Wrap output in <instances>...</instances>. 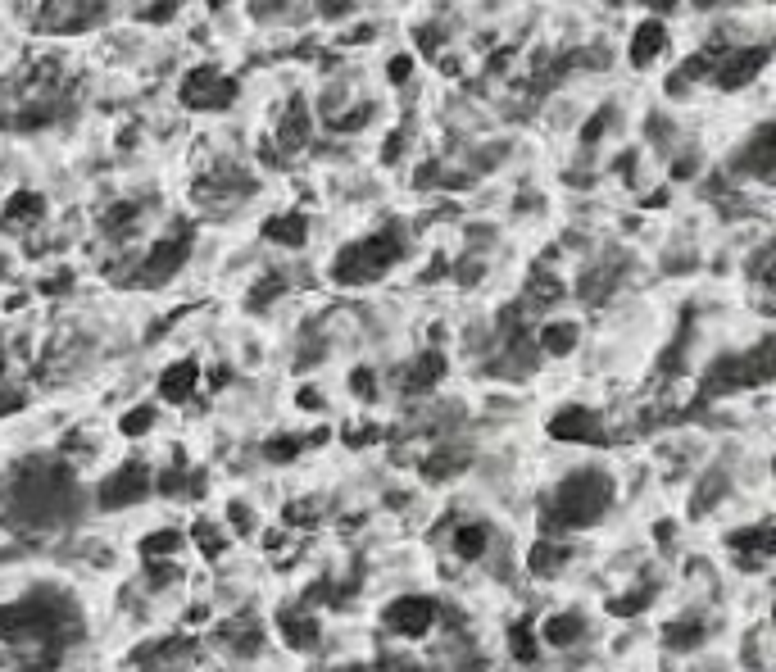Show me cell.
<instances>
[{
    "mask_svg": "<svg viewBox=\"0 0 776 672\" xmlns=\"http://www.w3.org/2000/svg\"><path fill=\"white\" fill-rule=\"evenodd\" d=\"M82 641V613L64 591L37 586L0 609V659L14 672H55L69 645Z\"/></svg>",
    "mask_w": 776,
    "mask_h": 672,
    "instance_id": "cell-1",
    "label": "cell"
},
{
    "mask_svg": "<svg viewBox=\"0 0 776 672\" xmlns=\"http://www.w3.org/2000/svg\"><path fill=\"white\" fill-rule=\"evenodd\" d=\"M82 514V491L73 473L55 459H28L5 486V518L23 532H55Z\"/></svg>",
    "mask_w": 776,
    "mask_h": 672,
    "instance_id": "cell-2",
    "label": "cell"
},
{
    "mask_svg": "<svg viewBox=\"0 0 776 672\" xmlns=\"http://www.w3.org/2000/svg\"><path fill=\"white\" fill-rule=\"evenodd\" d=\"M613 504V477L604 468H581V473L563 477L550 491L541 509V527L545 532H581L595 527Z\"/></svg>",
    "mask_w": 776,
    "mask_h": 672,
    "instance_id": "cell-3",
    "label": "cell"
},
{
    "mask_svg": "<svg viewBox=\"0 0 776 672\" xmlns=\"http://www.w3.org/2000/svg\"><path fill=\"white\" fill-rule=\"evenodd\" d=\"M404 255H409V241L395 228L373 232V237L354 241V246H345L341 255L332 259V282H341V287H368V282L391 273Z\"/></svg>",
    "mask_w": 776,
    "mask_h": 672,
    "instance_id": "cell-4",
    "label": "cell"
},
{
    "mask_svg": "<svg viewBox=\"0 0 776 672\" xmlns=\"http://www.w3.org/2000/svg\"><path fill=\"white\" fill-rule=\"evenodd\" d=\"M767 377H772V341H758L749 355L718 359L704 382V391L708 396H727V391H740V386H763Z\"/></svg>",
    "mask_w": 776,
    "mask_h": 672,
    "instance_id": "cell-5",
    "label": "cell"
},
{
    "mask_svg": "<svg viewBox=\"0 0 776 672\" xmlns=\"http://www.w3.org/2000/svg\"><path fill=\"white\" fill-rule=\"evenodd\" d=\"M191 246H196V237H191V228H177L173 237H159L155 246H150V255L141 259L137 268V287H159V282H168L173 273H182V264L191 259Z\"/></svg>",
    "mask_w": 776,
    "mask_h": 672,
    "instance_id": "cell-6",
    "label": "cell"
},
{
    "mask_svg": "<svg viewBox=\"0 0 776 672\" xmlns=\"http://www.w3.org/2000/svg\"><path fill=\"white\" fill-rule=\"evenodd\" d=\"M382 623H386V632L413 641V636H427L436 623H441V604L427 600V595H400V600L386 604Z\"/></svg>",
    "mask_w": 776,
    "mask_h": 672,
    "instance_id": "cell-7",
    "label": "cell"
},
{
    "mask_svg": "<svg viewBox=\"0 0 776 672\" xmlns=\"http://www.w3.org/2000/svg\"><path fill=\"white\" fill-rule=\"evenodd\" d=\"M177 96H182V105L187 109H227L236 100V82L205 64V69H191L187 78H182Z\"/></svg>",
    "mask_w": 776,
    "mask_h": 672,
    "instance_id": "cell-8",
    "label": "cell"
},
{
    "mask_svg": "<svg viewBox=\"0 0 776 672\" xmlns=\"http://www.w3.org/2000/svg\"><path fill=\"white\" fill-rule=\"evenodd\" d=\"M150 495V473H146V464H123V468H114V473L100 482V491H96V500H100V509H132V504H141Z\"/></svg>",
    "mask_w": 776,
    "mask_h": 672,
    "instance_id": "cell-9",
    "label": "cell"
},
{
    "mask_svg": "<svg viewBox=\"0 0 776 672\" xmlns=\"http://www.w3.org/2000/svg\"><path fill=\"white\" fill-rule=\"evenodd\" d=\"M767 69V46H740V50H722L713 64V82L722 91H740Z\"/></svg>",
    "mask_w": 776,
    "mask_h": 672,
    "instance_id": "cell-10",
    "label": "cell"
},
{
    "mask_svg": "<svg viewBox=\"0 0 776 672\" xmlns=\"http://www.w3.org/2000/svg\"><path fill=\"white\" fill-rule=\"evenodd\" d=\"M105 19V0H50L46 28L50 32H87Z\"/></svg>",
    "mask_w": 776,
    "mask_h": 672,
    "instance_id": "cell-11",
    "label": "cell"
},
{
    "mask_svg": "<svg viewBox=\"0 0 776 672\" xmlns=\"http://www.w3.org/2000/svg\"><path fill=\"white\" fill-rule=\"evenodd\" d=\"M550 436L554 441H577V445H590V441H604V423L595 409H581V405H563L559 414L550 418Z\"/></svg>",
    "mask_w": 776,
    "mask_h": 672,
    "instance_id": "cell-12",
    "label": "cell"
},
{
    "mask_svg": "<svg viewBox=\"0 0 776 672\" xmlns=\"http://www.w3.org/2000/svg\"><path fill=\"white\" fill-rule=\"evenodd\" d=\"M772 164H776V128H772V123H763V128H758L754 137L736 150V173L767 182V178H772Z\"/></svg>",
    "mask_w": 776,
    "mask_h": 672,
    "instance_id": "cell-13",
    "label": "cell"
},
{
    "mask_svg": "<svg viewBox=\"0 0 776 672\" xmlns=\"http://www.w3.org/2000/svg\"><path fill=\"white\" fill-rule=\"evenodd\" d=\"M627 50H631V64H636V69L654 64L663 50H668V23H663V19H645L636 32H631V46Z\"/></svg>",
    "mask_w": 776,
    "mask_h": 672,
    "instance_id": "cell-14",
    "label": "cell"
},
{
    "mask_svg": "<svg viewBox=\"0 0 776 672\" xmlns=\"http://www.w3.org/2000/svg\"><path fill=\"white\" fill-rule=\"evenodd\" d=\"M196 382H200V364H196V359L168 364L164 373H159V396H164L168 405H182V400L196 396Z\"/></svg>",
    "mask_w": 776,
    "mask_h": 672,
    "instance_id": "cell-15",
    "label": "cell"
},
{
    "mask_svg": "<svg viewBox=\"0 0 776 672\" xmlns=\"http://www.w3.org/2000/svg\"><path fill=\"white\" fill-rule=\"evenodd\" d=\"M305 141H309V105L305 96H291L282 123H277V150H305Z\"/></svg>",
    "mask_w": 776,
    "mask_h": 672,
    "instance_id": "cell-16",
    "label": "cell"
},
{
    "mask_svg": "<svg viewBox=\"0 0 776 672\" xmlns=\"http://www.w3.org/2000/svg\"><path fill=\"white\" fill-rule=\"evenodd\" d=\"M277 632L286 636V645L291 650H314L318 641H323V627H318L314 613H300V609H286L282 618H277Z\"/></svg>",
    "mask_w": 776,
    "mask_h": 672,
    "instance_id": "cell-17",
    "label": "cell"
},
{
    "mask_svg": "<svg viewBox=\"0 0 776 672\" xmlns=\"http://www.w3.org/2000/svg\"><path fill=\"white\" fill-rule=\"evenodd\" d=\"M441 377H445V355L441 350H427V355H418L409 364V373H404V391H409V396H423V391H432Z\"/></svg>",
    "mask_w": 776,
    "mask_h": 672,
    "instance_id": "cell-18",
    "label": "cell"
},
{
    "mask_svg": "<svg viewBox=\"0 0 776 672\" xmlns=\"http://www.w3.org/2000/svg\"><path fill=\"white\" fill-rule=\"evenodd\" d=\"M568 559H572L568 545H559V541H536V545H531V554H527V568H531V577H559Z\"/></svg>",
    "mask_w": 776,
    "mask_h": 672,
    "instance_id": "cell-19",
    "label": "cell"
},
{
    "mask_svg": "<svg viewBox=\"0 0 776 672\" xmlns=\"http://www.w3.org/2000/svg\"><path fill=\"white\" fill-rule=\"evenodd\" d=\"M541 636L554 650H568V645H577L581 636H586V618H581V613H554V618H545Z\"/></svg>",
    "mask_w": 776,
    "mask_h": 672,
    "instance_id": "cell-20",
    "label": "cell"
},
{
    "mask_svg": "<svg viewBox=\"0 0 776 672\" xmlns=\"http://www.w3.org/2000/svg\"><path fill=\"white\" fill-rule=\"evenodd\" d=\"M264 237L277 246H305L309 241V218L305 214H277L264 223Z\"/></svg>",
    "mask_w": 776,
    "mask_h": 672,
    "instance_id": "cell-21",
    "label": "cell"
},
{
    "mask_svg": "<svg viewBox=\"0 0 776 672\" xmlns=\"http://www.w3.org/2000/svg\"><path fill=\"white\" fill-rule=\"evenodd\" d=\"M223 645H227V654L255 659V654L264 650V632H259L255 623H227V627H223Z\"/></svg>",
    "mask_w": 776,
    "mask_h": 672,
    "instance_id": "cell-22",
    "label": "cell"
},
{
    "mask_svg": "<svg viewBox=\"0 0 776 672\" xmlns=\"http://www.w3.org/2000/svg\"><path fill=\"white\" fill-rule=\"evenodd\" d=\"M577 323L572 318H554V323L541 327V350L545 355H572L577 350Z\"/></svg>",
    "mask_w": 776,
    "mask_h": 672,
    "instance_id": "cell-23",
    "label": "cell"
},
{
    "mask_svg": "<svg viewBox=\"0 0 776 672\" xmlns=\"http://www.w3.org/2000/svg\"><path fill=\"white\" fill-rule=\"evenodd\" d=\"M486 550H491V527L486 523H463L454 532V554L459 559H486Z\"/></svg>",
    "mask_w": 776,
    "mask_h": 672,
    "instance_id": "cell-24",
    "label": "cell"
},
{
    "mask_svg": "<svg viewBox=\"0 0 776 672\" xmlns=\"http://www.w3.org/2000/svg\"><path fill=\"white\" fill-rule=\"evenodd\" d=\"M704 636H708L704 618H681V623L663 627V641H668L672 650H695V645H704Z\"/></svg>",
    "mask_w": 776,
    "mask_h": 672,
    "instance_id": "cell-25",
    "label": "cell"
},
{
    "mask_svg": "<svg viewBox=\"0 0 776 672\" xmlns=\"http://www.w3.org/2000/svg\"><path fill=\"white\" fill-rule=\"evenodd\" d=\"M46 214V200L37 196V191H14L10 205H5V223H37V218Z\"/></svg>",
    "mask_w": 776,
    "mask_h": 672,
    "instance_id": "cell-26",
    "label": "cell"
},
{
    "mask_svg": "<svg viewBox=\"0 0 776 672\" xmlns=\"http://www.w3.org/2000/svg\"><path fill=\"white\" fill-rule=\"evenodd\" d=\"M463 464H468V450H459V445H441L432 459L423 464V473L432 477V482H445V477H454V473H463Z\"/></svg>",
    "mask_w": 776,
    "mask_h": 672,
    "instance_id": "cell-27",
    "label": "cell"
},
{
    "mask_svg": "<svg viewBox=\"0 0 776 672\" xmlns=\"http://www.w3.org/2000/svg\"><path fill=\"white\" fill-rule=\"evenodd\" d=\"M187 545V536L177 532V527H159V532H150L146 541H141V554L146 559H168V554H177Z\"/></svg>",
    "mask_w": 776,
    "mask_h": 672,
    "instance_id": "cell-28",
    "label": "cell"
},
{
    "mask_svg": "<svg viewBox=\"0 0 776 672\" xmlns=\"http://www.w3.org/2000/svg\"><path fill=\"white\" fill-rule=\"evenodd\" d=\"M191 541H196L200 554H209V559H218V554L227 550V532H223V527H214V523H205V518L191 527Z\"/></svg>",
    "mask_w": 776,
    "mask_h": 672,
    "instance_id": "cell-29",
    "label": "cell"
},
{
    "mask_svg": "<svg viewBox=\"0 0 776 672\" xmlns=\"http://www.w3.org/2000/svg\"><path fill=\"white\" fill-rule=\"evenodd\" d=\"M286 291V277L282 273H268V277H259L255 282V291H250V309H264V305H273L277 296Z\"/></svg>",
    "mask_w": 776,
    "mask_h": 672,
    "instance_id": "cell-30",
    "label": "cell"
},
{
    "mask_svg": "<svg viewBox=\"0 0 776 672\" xmlns=\"http://www.w3.org/2000/svg\"><path fill=\"white\" fill-rule=\"evenodd\" d=\"M150 427H155V409L150 405H137V409H128V414L118 418V432L123 436H146Z\"/></svg>",
    "mask_w": 776,
    "mask_h": 672,
    "instance_id": "cell-31",
    "label": "cell"
},
{
    "mask_svg": "<svg viewBox=\"0 0 776 672\" xmlns=\"http://www.w3.org/2000/svg\"><path fill=\"white\" fill-rule=\"evenodd\" d=\"M300 450H305V436H277V441L264 445V455L273 459V464H286V459H295Z\"/></svg>",
    "mask_w": 776,
    "mask_h": 672,
    "instance_id": "cell-32",
    "label": "cell"
},
{
    "mask_svg": "<svg viewBox=\"0 0 776 672\" xmlns=\"http://www.w3.org/2000/svg\"><path fill=\"white\" fill-rule=\"evenodd\" d=\"M509 650H513V659H522V663H536V636H531V627H513V636H509Z\"/></svg>",
    "mask_w": 776,
    "mask_h": 672,
    "instance_id": "cell-33",
    "label": "cell"
},
{
    "mask_svg": "<svg viewBox=\"0 0 776 672\" xmlns=\"http://www.w3.org/2000/svg\"><path fill=\"white\" fill-rule=\"evenodd\" d=\"M373 114H377L373 105H359V109H350V114H336L332 128H336V132H359L368 119H373Z\"/></svg>",
    "mask_w": 776,
    "mask_h": 672,
    "instance_id": "cell-34",
    "label": "cell"
},
{
    "mask_svg": "<svg viewBox=\"0 0 776 672\" xmlns=\"http://www.w3.org/2000/svg\"><path fill=\"white\" fill-rule=\"evenodd\" d=\"M350 386H354V396H359V400H373V396H377L373 368H354V373H350Z\"/></svg>",
    "mask_w": 776,
    "mask_h": 672,
    "instance_id": "cell-35",
    "label": "cell"
},
{
    "mask_svg": "<svg viewBox=\"0 0 776 672\" xmlns=\"http://www.w3.org/2000/svg\"><path fill=\"white\" fill-rule=\"evenodd\" d=\"M227 523H232L236 532H250V527H255V514H250L241 500H232V504H227Z\"/></svg>",
    "mask_w": 776,
    "mask_h": 672,
    "instance_id": "cell-36",
    "label": "cell"
},
{
    "mask_svg": "<svg viewBox=\"0 0 776 672\" xmlns=\"http://www.w3.org/2000/svg\"><path fill=\"white\" fill-rule=\"evenodd\" d=\"M409 137H413V128H400L391 141H386V150H382V164H395V159L404 155V146H409Z\"/></svg>",
    "mask_w": 776,
    "mask_h": 672,
    "instance_id": "cell-37",
    "label": "cell"
},
{
    "mask_svg": "<svg viewBox=\"0 0 776 672\" xmlns=\"http://www.w3.org/2000/svg\"><path fill=\"white\" fill-rule=\"evenodd\" d=\"M649 600H654V586H645V591L627 595V600H613V613H636V609H645Z\"/></svg>",
    "mask_w": 776,
    "mask_h": 672,
    "instance_id": "cell-38",
    "label": "cell"
},
{
    "mask_svg": "<svg viewBox=\"0 0 776 672\" xmlns=\"http://www.w3.org/2000/svg\"><path fill=\"white\" fill-rule=\"evenodd\" d=\"M146 564H150V568H146V573H150V586H173L177 577H182L173 564H155V559H146Z\"/></svg>",
    "mask_w": 776,
    "mask_h": 672,
    "instance_id": "cell-39",
    "label": "cell"
},
{
    "mask_svg": "<svg viewBox=\"0 0 776 672\" xmlns=\"http://www.w3.org/2000/svg\"><path fill=\"white\" fill-rule=\"evenodd\" d=\"M173 10H177V0H155V5L141 10V19H146V23H168V19H173Z\"/></svg>",
    "mask_w": 776,
    "mask_h": 672,
    "instance_id": "cell-40",
    "label": "cell"
},
{
    "mask_svg": "<svg viewBox=\"0 0 776 672\" xmlns=\"http://www.w3.org/2000/svg\"><path fill=\"white\" fill-rule=\"evenodd\" d=\"M609 119H613V109H600V114H595V119H590L586 128H581V141H600L604 128H609Z\"/></svg>",
    "mask_w": 776,
    "mask_h": 672,
    "instance_id": "cell-41",
    "label": "cell"
},
{
    "mask_svg": "<svg viewBox=\"0 0 776 672\" xmlns=\"http://www.w3.org/2000/svg\"><path fill=\"white\" fill-rule=\"evenodd\" d=\"M386 78H391V82H409L413 78V55H395V60L386 64Z\"/></svg>",
    "mask_w": 776,
    "mask_h": 672,
    "instance_id": "cell-42",
    "label": "cell"
},
{
    "mask_svg": "<svg viewBox=\"0 0 776 672\" xmlns=\"http://www.w3.org/2000/svg\"><path fill=\"white\" fill-rule=\"evenodd\" d=\"M354 10V0H318V14L323 19H345Z\"/></svg>",
    "mask_w": 776,
    "mask_h": 672,
    "instance_id": "cell-43",
    "label": "cell"
},
{
    "mask_svg": "<svg viewBox=\"0 0 776 672\" xmlns=\"http://www.w3.org/2000/svg\"><path fill=\"white\" fill-rule=\"evenodd\" d=\"M69 287H73V273H64V268H59L55 277H46V282H41V291H46V296H64Z\"/></svg>",
    "mask_w": 776,
    "mask_h": 672,
    "instance_id": "cell-44",
    "label": "cell"
},
{
    "mask_svg": "<svg viewBox=\"0 0 776 672\" xmlns=\"http://www.w3.org/2000/svg\"><path fill=\"white\" fill-rule=\"evenodd\" d=\"M14 409H23V391H14V386H0V418L14 414Z\"/></svg>",
    "mask_w": 776,
    "mask_h": 672,
    "instance_id": "cell-45",
    "label": "cell"
},
{
    "mask_svg": "<svg viewBox=\"0 0 776 672\" xmlns=\"http://www.w3.org/2000/svg\"><path fill=\"white\" fill-rule=\"evenodd\" d=\"M672 173H677V178H690V173H695V159H677V168H672Z\"/></svg>",
    "mask_w": 776,
    "mask_h": 672,
    "instance_id": "cell-46",
    "label": "cell"
},
{
    "mask_svg": "<svg viewBox=\"0 0 776 672\" xmlns=\"http://www.w3.org/2000/svg\"><path fill=\"white\" fill-rule=\"evenodd\" d=\"M318 409V405H323V400H318V391H300V409Z\"/></svg>",
    "mask_w": 776,
    "mask_h": 672,
    "instance_id": "cell-47",
    "label": "cell"
},
{
    "mask_svg": "<svg viewBox=\"0 0 776 672\" xmlns=\"http://www.w3.org/2000/svg\"><path fill=\"white\" fill-rule=\"evenodd\" d=\"M722 5H731V0H695V10H722Z\"/></svg>",
    "mask_w": 776,
    "mask_h": 672,
    "instance_id": "cell-48",
    "label": "cell"
},
{
    "mask_svg": "<svg viewBox=\"0 0 776 672\" xmlns=\"http://www.w3.org/2000/svg\"><path fill=\"white\" fill-rule=\"evenodd\" d=\"M672 5H677V0H654V10H672Z\"/></svg>",
    "mask_w": 776,
    "mask_h": 672,
    "instance_id": "cell-49",
    "label": "cell"
},
{
    "mask_svg": "<svg viewBox=\"0 0 776 672\" xmlns=\"http://www.w3.org/2000/svg\"><path fill=\"white\" fill-rule=\"evenodd\" d=\"M209 5H214V10H223V5H227V0H209Z\"/></svg>",
    "mask_w": 776,
    "mask_h": 672,
    "instance_id": "cell-50",
    "label": "cell"
},
{
    "mask_svg": "<svg viewBox=\"0 0 776 672\" xmlns=\"http://www.w3.org/2000/svg\"><path fill=\"white\" fill-rule=\"evenodd\" d=\"M336 672H364V668H336Z\"/></svg>",
    "mask_w": 776,
    "mask_h": 672,
    "instance_id": "cell-51",
    "label": "cell"
}]
</instances>
